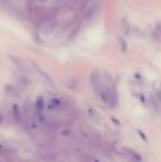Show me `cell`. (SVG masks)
I'll return each instance as SVG.
<instances>
[{
  "mask_svg": "<svg viewBox=\"0 0 161 162\" xmlns=\"http://www.w3.org/2000/svg\"><path fill=\"white\" fill-rule=\"evenodd\" d=\"M13 116H14V119L19 121V119H20V114H19L18 106H16V105L13 106Z\"/></svg>",
  "mask_w": 161,
  "mask_h": 162,
  "instance_id": "cell-4",
  "label": "cell"
},
{
  "mask_svg": "<svg viewBox=\"0 0 161 162\" xmlns=\"http://www.w3.org/2000/svg\"><path fill=\"white\" fill-rule=\"evenodd\" d=\"M0 122H1V116H0Z\"/></svg>",
  "mask_w": 161,
  "mask_h": 162,
  "instance_id": "cell-6",
  "label": "cell"
},
{
  "mask_svg": "<svg viewBox=\"0 0 161 162\" xmlns=\"http://www.w3.org/2000/svg\"><path fill=\"white\" fill-rule=\"evenodd\" d=\"M95 162H99V161H98V160H95Z\"/></svg>",
  "mask_w": 161,
  "mask_h": 162,
  "instance_id": "cell-7",
  "label": "cell"
},
{
  "mask_svg": "<svg viewBox=\"0 0 161 162\" xmlns=\"http://www.w3.org/2000/svg\"><path fill=\"white\" fill-rule=\"evenodd\" d=\"M100 97H102V99H103L106 104H108L109 106H114L115 105L114 94H113L112 89L108 88V87L102 88V91H100Z\"/></svg>",
  "mask_w": 161,
  "mask_h": 162,
  "instance_id": "cell-1",
  "label": "cell"
},
{
  "mask_svg": "<svg viewBox=\"0 0 161 162\" xmlns=\"http://www.w3.org/2000/svg\"><path fill=\"white\" fill-rule=\"evenodd\" d=\"M154 37H156L158 40H160V38H161V24L157 27L156 31H154Z\"/></svg>",
  "mask_w": 161,
  "mask_h": 162,
  "instance_id": "cell-5",
  "label": "cell"
},
{
  "mask_svg": "<svg viewBox=\"0 0 161 162\" xmlns=\"http://www.w3.org/2000/svg\"><path fill=\"white\" fill-rule=\"evenodd\" d=\"M124 151L131 162H141V157H140L136 151L131 150V149H128V148H124Z\"/></svg>",
  "mask_w": 161,
  "mask_h": 162,
  "instance_id": "cell-2",
  "label": "cell"
},
{
  "mask_svg": "<svg viewBox=\"0 0 161 162\" xmlns=\"http://www.w3.org/2000/svg\"><path fill=\"white\" fill-rule=\"evenodd\" d=\"M35 107H37V114L39 115L40 119H42L43 107H44V101H43L42 97H38L37 101H35Z\"/></svg>",
  "mask_w": 161,
  "mask_h": 162,
  "instance_id": "cell-3",
  "label": "cell"
}]
</instances>
